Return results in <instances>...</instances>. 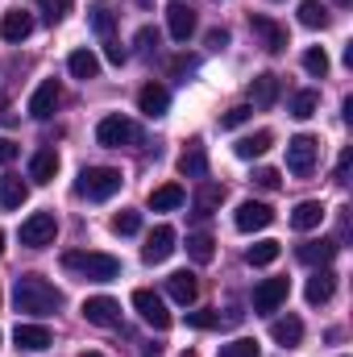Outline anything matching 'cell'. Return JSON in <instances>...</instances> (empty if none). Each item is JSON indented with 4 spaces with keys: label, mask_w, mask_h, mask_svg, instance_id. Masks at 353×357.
<instances>
[{
    "label": "cell",
    "mask_w": 353,
    "mask_h": 357,
    "mask_svg": "<svg viewBox=\"0 0 353 357\" xmlns=\"http://www.w3.org/2000/svg\"><path fill=\"white\" fill-rule=\"evenodd\" d=\"M324 216H329V208H324L320 199H303V204H295V212H291V229L312 233V229L324 225Z\"/></svg>",
    "instance_id": "5bb4252c"
},
{
    "label": "cell",
    "mask_w": 353,
    "mask_h": 357,
    "mask_svg": "<svg viewBox=\"0 0 353 357\" xmlns=\"http://www.w3.org/2000/svg\"><path fill=\"white\" fill-rule=\"evenodd\" d=\"M80 312H84V320L96 324V328H117V324H121V303L108 299V295H91V299H84Z\"/></svg>",
    "instance_id": "ba28073f"
},
{
    "label": "cell",
    "mask_w": 353,
    "mask_h": 357,
    "mask_svg": "<svg viewBox=\"0 0 353 357\" xmlns=\"http://www.w3.org/2000/svg\"><path fill=\"white\" fill-rule=\"evenodd\" d=\"M220 199H225V187H220V183H200V191L191 195V208H195V216L204 220V216H212V212L220 208Z\"/></svg>",
    "instance_id": "d4e9b609"
},
{
    "label": "cell",
    "mask_w": 353,
    "mask_h": 357,
    "mask_svg": "<svg viewBox=\"0 0 353 357\" xmlns=\"http://www.w3.org/2000/svg\"><path fill=\"white\" fill-rule=\"evenodd\" d=\"M333 291H337V274H333V270H316V274L308 278V287H303V295H308V303H312V307L329 303V299H333Z\"/></svg>",
    "instance_id": "ffe728a7"
},
{
    "label": "cell",
    "mask_w": 353,
    "mask_h": 357,
    "mask_svg": "<svg viewBox=\"0 0 353 357\" xmlns=\"http://www.w3.org/2000/svg\"><path fill=\"white\" fill-rule=\"evenodd\" d=\"M270 220H274L270 204H258V199H246V204H237V212H233V225H237L241 233H262Z\"/></svg>",
    "instance_id": "7c38bea8"
},
{
    "label": "cell",
    "mask_w": 353,
    "mask_h": 357,
    "mask_svg": "<svg viewBox=\"0 0 353 357\" xmlns=\"http://www.w3.org/2000/svg\"><path fill=\"white\" fill-rule=\"evenodd\" d=\"M316 108H320V96L308 88V91H295L291 96V116L295 121H308V116H316Z\"/></svg>",
    "instance_id": "e575fe53"
},
{
    "label": "cell",
    "mask_w": 353,
    "mask_h": 357,
    "mask_svg": "<svg viewBox=\"0 0 353 357\" xmlns=\"http://www.w3.org/2000/svg\"><path fill=\"white\" fill-rule=\"evenodd\" d=\"M0 254H4V233H0Z\"/></svg>",
    "instance_id": "681fc988"
},
{
    "label": "cell",
    "mask_w": 353,
    "mask_h": 357,
    "mask_svg": "<svg viewBox=\"0 0 353 357\" xmlns=\"http://www.w3.org/2000/svg\"><path fill=\"white\" fill-rule=\"evenodd\" d=\"M121 171L117 167H88L84 175H80V183H75V191L84 195V199H91V204H104V199H112L117 191H121Z\"/></svg>",
    "instance_id": "3957f363"
},
{
    "label": "cell",
    "mask_w": 353,
    "mask_h": 357,
    "mask_svg": "<svg viewBox=\"0 0 353 357\" xmlns=\"http://www.w3.org/2000/svg\"><path fill=\"white\" fill-rule=\"evenodd\" d=\"M337 258V241L333 237H320V241H303L299 245V262L303 266H329Z\"/></svg>",
    "instance_id": "d6986e66"
},
{
    "label": "cell",
    "mask_w": 353,
    "mask_h": 357,
    "mask_svg": "<svg viewBox=\"0 0 353 357\" xmlns=\"http://www.w3.org/2000/svg\"><path fill=\"white\" fill-rule=\"evenodd\" d=\"M303 71H308V75H316V79H324V75H329V54H324L320 46L303 50Z\"/></svg>",
    "instance_id": "d590c367"
},
{
    "label": "cell",
    "mask_w": 353,
    "mask_h": 357,
    "mask_svg": "<svg viewBox=\"0 0 353 357\" xmlns=\"http://www.w3.org/2000/svg\"><path fill=\"white\" fill-rule=\"evenodd\" d=\"M208 46L225 50V46H229V29H208Z\"/></svg>",
    "instance_id": "f6af8a7d"
},
{
    "label": "cell",
    "mask_w": 353,
    "mask_h": 357,
    "mask_svg": "<svg viewBox=\"0 0 353 357\" xmlns=\"http://www.w3.org/2000/svg\"><path fill=\"white\" fill-rule=\"evenodd\" d=\"M42 13H46V21L54 25V21H63V17L71 13V0H42Z\"/></svg>",
    "instance_id": "ab89813d"
},
{
    "label": "cell",
    "mask_w": 353,
    "mask_h": 357,
    "mask_svg": "<svg viewBox=\"0 0 353 357\" xmlns=\"http://www.w3.org/2000/svg\"><path fill=\"white\" fill-rule=\"evenodd\" d=\"M299 25L324 29V25H329V8H324L320 0H299Z\"/></svg>",
    "instance_id": "1f68e13d"
},
{
    "label": "cell",
    "mask_w": 353,
    "mask_h": 357,
    "mask_svg": "<svg viewBox=\"0 0 353 357\" xmlns=\"http://www.w3.org/2000/svg\"><path fill=\"white\" fill-rule=\"evenodd\" d=\"M250 29L262 38V46L270 50V54H283V50H287V29H283L278 21H270V17L258 13V17H250Z\"/></svg>",
    "instance_id": "4fadbf2b"
},
{
    "label": "cell",
    "mask_w": 353,
    "mask_h": 357,
    "mask_svg": "<svg viewBox=\"0 0 353 357\" xmlns=\"http://www.w3.org/2000/svg\"><path fill=\"white\" fill-rule=\"evenodd\" d=\"M278 254H283V245L266 237V241H254V245L246 250V262H250V266H270V262H274Z\"/></svg>",
    "instance_id": "836d02e7"
},
{
    "label": "cell",
    "mask_w": 353,
    "mask_h": 357,
    "mask_svg": "<svg viewBox=\"0 0 353 357\" xmlns=\"http://www.w3.org/2000/svg\"><path fill=\"white\" fill-rule=\"evenodd\" d=\"M54 175H59V154H54V146H46V150H38L29 158V178L33 183H50Z\"/></svg>",
    "instance_id": "4316f807"
},
{
    "label": "cell",
    "mask_w": 353,
    "mask_h": 357,
    "mask_svg": "<svg viewBox=\"0 0 353 357\" xmlns=\"http://www.w3.org/2000/svg\"><path fill=\"white\" fill-rule=\"evenodd\" d=\"M175 241H179L175 229H171V225H158V229L150 233V241L142 245V262H146V266H158V262H167V258L175 254Z\"/></svg>",
    "instance_id": "9c48e42d"
},
{
    "label": "cell",
    "mask_w": 353,
    "mask_h": 357,
    "mask_svg": "<svg viewBox=\"0 0 353 357\" xmlns=\"http://www.w3.org/2000/svg\"><path fill=\"white\" fill-rule=\"evenodd\" d=\"M13 341L25 354H42V349H50V328L46 324H17L13 328Z\"/></svg>",
    "instance_id": "9a60e30c"
},
{
    "label": "cell",
    "mask_w": 353,
    "mask_h": 357,
    "mask_svg": "<svg viewBox=\"0 0 353 357\" xmlns=\"http://www.w3.org/2000/svg\"><path fill=\"white\" fill-rule=\"evenodd\" d=\"M88 25L104 38V42H108V38H112V29H117V13H112L108 4H91V8H88Z\"/></svg>",
    "instance_id": "4dcf8cb0"
},
{
    "label": "cell",
    "mask_w": 353,
    "mask_h": 357,
    "mask_svg": "<svg viewBox=\"0 0 353 357\" xmlns=\"http://www.w3.org/2000/svg\"><path fill=\"white\" fill-rule=\"evenodd\" d=\"M137 108L154 121V116H167V108H171V91L163 88V84H146V88L137 91Z\"/></svg>",
    "instance_id": "ac0fdd59"
},
{
    "label": "cell",
    "mask_w": 353,
    "mask_h": 357,
    "mask_svg": "<svg viewBox=\"0 0 353 357\" xmlns=\"http://www.w3.org/2000/svg\"><path fill=\"white\" fill-rule=\"evenodd\" d=\"M54 233H59L54 212H33V216L21 220V245H25V250H46V245H54Z\"/></svg>",
    "instance_id": "5b68a950"
},
{
    "label": "cell",
    "mask_w": 353,
    "mask_h": 357,
    "mask_svg": "<svg viewBox=\"0 0 353 357\" xmlns=\"http://www.w3.org/2000/svg\"><path fill=\"white\" fill-rule=\"evenodd\" d=\"M133 307H137V316H142L154 333H167V328H171V312H167L163 295H154L150 287H137V291H133Z\"/></svg>",
    "instance_id": "52a82bcc"
},
{
    "label": "cell",
    "mask_w": 353,
    "mask_h": 357,
    "mask_svg": "<svg viewBox=\"0 0 353 357\" xmlns=\"http://www.w3.org/2000/svg\"><path fill=\"white\" fill-rule=\"evenodd\" d=\"M187 324L191 328H216L220 324V312H187Z\"/></svg>",
    "instance_id": "60d3db41"
},
{
    "label": "cell",
    "mask_w": 353,
    "mask_h": 357,
    "mask_svg": "<svg viewBox=\"0 0 353 357\" xmlns=\"http://www.w3.org/2000/svg\"><path fill=\"white\" fill-rule=\"evenodd\" d=\"M183 199H187V191L179 183H163L150 191V212H175V208H183Z\"/></svg>",
    "instance_id": "484cf974"
},
{
    "label": "cell",
    "mask_w": 353,
    "mask_h": 357,
    "mask_svg": "<svg viewBox=\"0 0 353 357\" xmlns=\"http://www.w3.org/2000/svg\"><path fill=\"white\" fill-rule=\"evenodd\" d=\"M104 59H108V63H117V67H121V63H125V46H121V42H112V38H108V42H104Z\"/></svg>",
    "instance_id": "b9f144b4"
},
{
    "label": "cell",
    "mask_w": 353,
    "mask_h": 357,
    "mask_svg": "<svg viewBox=\"0 0 353 357\" xmlns=\"http://www.w3.org/2000/svg\"><path fill=\"white\" fill-rule=\"evenodd\" d=\"M67 71H71L75 79H84V84H88V79L100 75V59H96L91 50H71V54H67Z\"/></svg>",
    "instance_id": "f1b7e54d"
},
{
    "label": "cell",
    "mask_w": 353,
    "mask_h": 357,
    "mask_svg": "<svg viewBox=\"0 0 353 357\" xmlns=\"http://www.w3.org/2000/svg\"><path fill=\"white\" fill-rule=\"evenodd\" d=\"M59 100H63V88H59V79H42L33 96H29V116L33 121H46V116H54V108H59Z\"/></svg>",
    "instance_id": "30bf717a"
},
{
    "label": "cell",
    "mask_w": 353,
    "mask_h": 357,
    "mask_svg": "<svg viewBox=\"0 0 353 357\" xmlns=\"http://www.w3.org/2000/svg\"><path fill=\"white\" fill-rule=\"evenodd\" d=\"M270 146H274V133H270V129H258V133H246V137L233 146V154L246 158V162H254V158H262Z\"/></svg>",
    "instance_id": "cb8c5ba5"
},
{
    "label": "cell",
    "mask_w": 353,
    "mask_h": 357,
    "mask_svg": "<svg viewBox=\"0 0 353 357\" xmlns=\"http://www.w3.org/2000/svg\"><path fill=\"white\" fill-rule=\"evenodd\" d=\"M316 154H320V142H316L312 133L291 137V142H287V171L295 178H308L316 171Z\"/></svg>",
    "instance_id": "277c9868"
},
{
    "label": "cell",
    "mask_w": 353,
    "mask_h": 357,
    "mask_svg": "<svg viewBox=\"0 0 353 357\" xmlns=\"http://www.w3.org/2000/svg\"><path fill=\"white\" fill-rule=\"evenodd\" d=\"M21 150H17V142H8V137H0V167H8L13 158H17Z\"/></svg>",
    "instance_id": "ee69618b"
},
{
    "label": "cell",
    "mask_w": 353,
    "mask_h": 357,
    "mask_svg": "<svg viewBox=\"0 0 353 357\" xmlns=\"http://www.w3.org/2000/svg\"><path fill=\"white\" fill-rule=\"evenodd\" d=\"M179 175H183V178H204V175H208V154H204L200 137H191V142H187V150L179 154Z\"/></svg>",
    "instance_id": "2e32d148"
},
{
    "label": "cell",
    "mask_w": 353,
    "mask_h": 357,
    "mask_svg": "<svg viewBox=\"0 0 353 357\" xmlns=\"http://www.w3.org/2000/svg\"><path fill=\"white\" fill-rule=\"evenodd\" d=\"M270 337H274V345L295 349V345L303 341V320H299V316H283V320L270 324Z\"/></svg>",
    "instance_id": "603a6c76"
},
{
    "label": "cell",
    "mask_w": 353,
    "mask_h": 357,
    "mask_svg": "<svg viewBox=\"0 0 353 357\" xmlns=\"http://www.w3.org/2000/svg\"><path fill=\"white\" fill-rule=\"evenodd\" d=\"M167 29H171V38H175V42H187V38H191V33H195V13H191V8H187V4H171V8H167Z\"/></svg>",
    "instance_id": "7402d4cb"
},
{
    "label": "cell",
    "mask_w": 353,
    "mask_h": 357,
    "mask_svg": "<svg viewBox=\"0 0 353 357\" xmlns=\"http://www.w3.org/2000/svg\"><path fill=\"white\" fill-rule=\"evenodd\" d=\"M250 112H254L250 104H237V108H229V112L220 116V129H241V125L250 121Z\"/></svg>",
    "instance_id": "f35d334b"
},
{
    "label": "cell",
    "mask_w": 353,
    "mask_h": 357,
    "mask_svg": "<svg viewBox=\"0 0 353 357\" xmlns=\"http://www.w3.org/2000/svg\"><path fill=\"white\" fill-rule=\"evenodd\" d=\"M287 295H291V282L287 278H262L258 282V291H254V312H278L283 303H287Z\"/></svg>",
    "instance_id": "8fae6325"
},
{
    "label": "cell",
    "mask_w": 353,
    "mask_h": 357,
    "mask_svg": "<svg viewBox=\"0 0 353 357\" xmlns=\"http://www.w3.org/2000/svg\"><path fill=\"white\" fill-rule=\"evenodd\" d=\"M337 4H350V0H337Z\"/></svg>",
    "instance_id": "f907efd6"
},
{
    "label": "cell",
    "mask_w": 353,
    "mask_h": 357,
    "mask_svg": "<svg viewBox=\"0 0 353 357\" xmlns=\"http://www.w3.org/2000/svg\"><path fill=\"white\" fill-rule=\"evenodd\" d=\"M0 341H4V333H0Z\"/></svg>",
    "instance_id": "816d5d0a"
},
{
    "label": "cell",
    "mask_w": 353,
    "mask_h": 357,
    "mask_svg": "<svg viewBox=\"0 0 353 357\" xmlns=\"http://www.w3.org/2000/svg\"><path fill=\"white\" fill-rule=\"evenodd\" d=\"M220 357H258V341H250V337H237V341L220 345Z\"/></svg>",
    "instance_id": "74e56055"
},
{
    "label": "cell",
    "mask_w": 353,
    "mask_h": 357,
    "mask_svg": "<svg viewBox=\"0 0 353 357\" xmlns=\"http://www.w3.org/2000/svg\"><path fill=\"white\" fill-rule=\"evenodd\" d=\"M137 229H142V212H129V208H125V212L112 216V233H117V237H133Z\"/></svg>",
    "instance_id": "8d00e7d4"
},
{
    "label": "cell",
    "mask_w": 353,
    "mask_h": 357,
    "mask_svg": "<svg viewBox=\"0 0 353 357\" xmlns=\"http://www.w3.org/2000/svg\"><path fill=\"white\" fill-rule=\"evenodd\" d=\"M29 33H33V17L25 8H13V13L0 17V38L4 42H25Z\"/></svg>",
    "instance_id": "e0dca14e"
},
{
    "label": "cell",
    "mask_w": 353,
    "mask_h": 357,
    "mask_svg": "<svg viewBox=\"0 0 353 357\" xmlns=\"http://www.w3.org/2000/svg\"><path fill=\"white\" fill-rule=\"evenodd\" d=\"M350 150H341V158H337V183H345V175H350Z\"/></svg>",
    "instance_id": "bcb514c9"
},
{
    "label": "cell",
    "mask_w": 353,
    "mask_h": 357,
    "mask_svg": "<svg viewBox=\"0 0 353 357\" xmlns=\"http://www.w3.org/2000/svg\"><path fill=\"white\" fill-rule=\"evenodd\" d=\"M250 100H254L258 108H270V104L278 100V75H270V71L254 75V79H250Z\"/></svg>",
    "instance_id": "83f0119b"
},
{
    "label": "cell",
    "mask_w": 353,
    "mask_h": 357,
    "mask_svg": "<svg viewBox=\"0 0 353 357\" xmlns=\"http://www.w3.org/2000/svg\"><path fill=\"white\" fill-rule=\"evenodd\" d=\"M254 178H258V187H266V191H274V187L283 183V178H278V171H270V167H262Z\"/></svg>",
    "instance_id": "7bdbcfd3"
},
{
    "label": "cell",
    "mask_w": 353,
    "mask_h": 357,
    "mask_svg": "<svg viewBox=\"0 0 353 357\" xmlns=\"http://www.w3.org/2000/svg\"><path fill=\"white\" fill-rule=\"evenodd\" d=\"M25 199H29V183H21L17 175L0 178V204H4L8 212H17V208H21Z\"/></svg>",
    "instance_id": "f546056e"
},
{
    "label": "cell",
    "mask_w": 353,
    "mask_h": 357,
    "mask_svg": "<svg viewBox=\"0 0 353 357\" xmlns=\"http://www.w3.org/2000/svg\"><path fill=\"white\" fill-rule=\"evenodd\" d=\"M137 42H142V46H158V33H154V29H142Z\"/></svg>",
    "instance_id": "7dc6e473"
},
{
    "label": "cell",
    "mask_w": 353,
    "mask_h": 357,
    "mask_svg": "<svg viewBox=\"0 0 353 357\" xmlns=\"http://www.w3.org/2000/svg\"><path fill=\"white\" fill-rule=\"evenodd\" d=\"M187 254H191V262H200V266H204V262H212V258H216V241H212L208 233H191V237H187Z\"/></svg>",
    "instance_id": "d6a6232c"
},
{
    "label": "cell",
    "mask_w": 353,
    "mask_h": 357,
    "mask_svg": "<svg viewBox=\"0 0 353 357\" xmlns=\"http://www.w3.org/2000/svg\"><path fill=\"white\" fill-rule=\"evenodd\" d=\"M80 357H104V354H96V349H88V354H80Z\"/></svg>",
    "instance_id": "c3c4849f"
},
{
    "label": "cell",
    "mask_w": 353,
    "mask_h": 357,
    "mask_svg": "<svg viewBox=\"0 0 353 357\" xmlns=\"http://www.w3.org/2000/svg\"><path fill=\"white\" fill-rule=\"evenodd\" d=\"M63 266L71 270V274H80V278H88V282H112V278H121V258H112V254H63Z\"/></svg>",
    "instance_id": "7a4b0ae2"
},
{
    "label": "cell",
    "mask_w": 353,
    "mask_h": 357,
    "mask_svg": "<svg viewBox=\"0 0 353 357\" xmlns=\"http://www.w3.org/2000/svg\"><path fill=\"white\" fill-rule=\"evenodd\" d=\"M13 303L25 316H50V312L63 307V291L54 282H46L42 274H21L17 278V291H13Z\"/></svg>",
    "instance_id": "6da1fadb"
},
{
    "label": "cell",
    "mask_w": 353,
    "mask_h": 357,
    "mask_svg": "<svg viewBox=\"0 0 353 357\" xmlns=\"http://www.w3.org/2000/svg\"><path fill=\"white\" fill-rule=\"evenodd\" d=\"M167 295L175 299V303H195V295H200V282H195V274L191 270H175L171 278H167Z\"/></svg>",
    "instance_id": "44dd1931"
},
{
    "label": "cell",
    "mask_w": 353,
    "mask_h": 357,
    "mask_svg": "<svg viewBox=\"0 0 353 357\" xmlns=\"http://www.w3.org/2000/svg\"><path fill=\"white\" fill-rule=\"evenodd\" d=\"M96 142H100V146H108V150H121V146H133V142H137V125H133L129 116H121V112H112V116H104V121L96 125Z\"/></svg>",
    "instance_id": "8992f818"
}]
</instances>
